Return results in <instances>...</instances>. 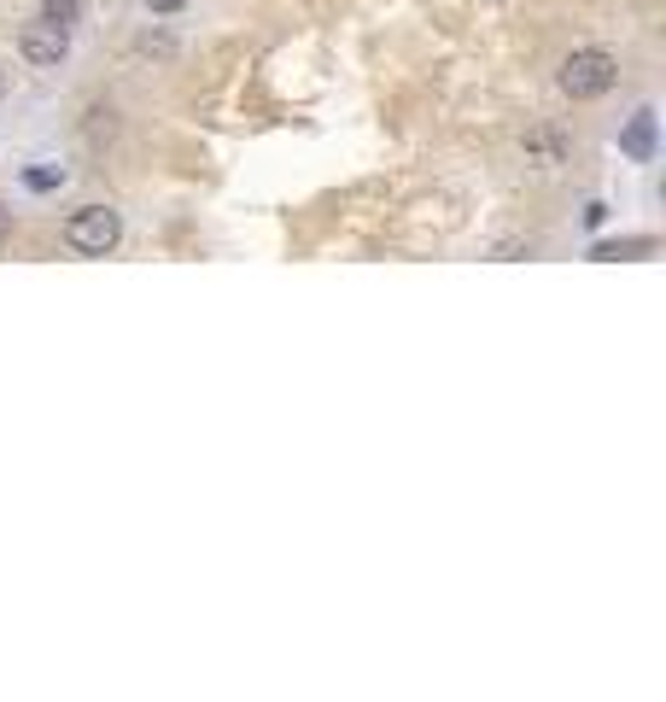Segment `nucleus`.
Segmentation results:
<instances>
[{"label": "nucleus", "instance_id": "nucleus-10", "mask_svg": "<svg viewBox=\"0 0 666 702\" xmlns=\"http://www.w3.org/2000/svg\"><path fill=\"white\" fill-rule=\"evenodd\" d=\"M0 95H7V77H0Z\"/></svg>", "mask_w": 666, "mask_h": 702}, {"label": "nucleus", "instance_id": "nucleus-8", "mask_svg": "<svg viewBox=\"0 0 666 702\" xmlns=\"http://www.w3.org/2000/svg\"><path fill=\"white\" fill-rule=\"evenodd\" d=\"M135 48H141V53H176V41H170V36H152V30H147L141 41H135Z\"/></svg>", "mask_w": 666, "mask_h": 702}, {"label": "nucleus", "instance_id": "nucleus-5", "mask_svg": "<svg viewBox=\"0 0 666 702\" xmlns=\"http://www.w3.org/2000/svg\"><path fill=\"white\" fill-rule=\"evenodd\" d=\"M41 18H53L59 30H77L82 24V0H41Z\"/></svg>", "mask_w": 666, "mask_h": 702}, {"label": "nucleus", "instance_id": "nucleus-2", "mask_svg": "<svg viewBox=\"0 0 666 702\" xmlns=\"http://www.w3.org/2000/svg\"><path fill=\"white\" fill-rule=\"evenodd\" d=\"M59 235L77 258H106V253H118V240H123V217L111 206H82V211L64 217Z\"/></svg>", "mask_w": 666, "mask_h": 702}, {"label": "nucleus", "instance_id": "nucleus-3", "mask_svg": "<svg viewBox=\"0 0 666 702\" xmlns=\"http://www.w3.org/2000/svg\"><path fill=\"white\" fill-rule=\"evenodd\" d=\"M18 59L30 65V71H59L64 59H71V30H59L53 18H30V24H18Z\"/></svg>", "mask_w": 666, "mask_h": 702}, {"label": "nucleus", "instance_id": "nucleus-4", "mask_svg": "<svg viewBox=\"0 0 666 702\" xmlns=\"http://www.w3.org/2000/svg\"><path fill=\"white\" fill-rule=\"evenodd\" d=\"M520 152H526V165L549 170V165H561V158H567V135H561V129H533V135L520 141Z\"/></svg>", "mask_w": 666, "mask_h": 702}, {"label": "nucleus", "instance_id": "nucleus-9", "mask_svg": "<svg viewBox=\"0 0 666 702\" xmlns=\"http://www.w3.org/2000/svg\"><path fill=\"white\" fill-rule=\"evenodd\" d=\"M12 240V211H7V199H0V246Z\"/></svg>", "mask_w": 666, "mask_h": 702}, {"label": "nucleus", "instance_id": "nucleus-1", "mask_svg": "<svg viewBox=\"0 0 666 702\" xmlns=\"http://www.w3.org/2000/svg\"><path fill=\"white\" fill-rule=\"evenodd\" d=\"M614 82H619V59H614L608 48H573V53L561 59V71H556V88H561L573 106L603 100Z\"/></svg>", "mask_w": 666, "mask_h": 702}, {"label": "nucleus", "instance_id": "nucleus-7", "mask_svg": "<svg viewBox=\"0 0 666 702\" xmlns=\"http://www.w3.org/2000/svg\"><path fill=\"white\" fill-rule=\"evenodd\" d=\"M497 258H533V240H497Z\"/></svg>", "mask_w": 666, "mask_h": 702}, {"label": "nucleus", "instance_id": "nucleus-6", "mask_svg": "<svg viewBox=\"0 0 666 702\" xmlns=\"http://www.w3.org/2000/svg\"><path fill=\"white\" fill-rule=\"evenodd\" d=\"M141 7H147L152 18H176V12H188V0H141Z\"/></svg>", "mask_w": 666, "mask_h": 702}]
</instances>
